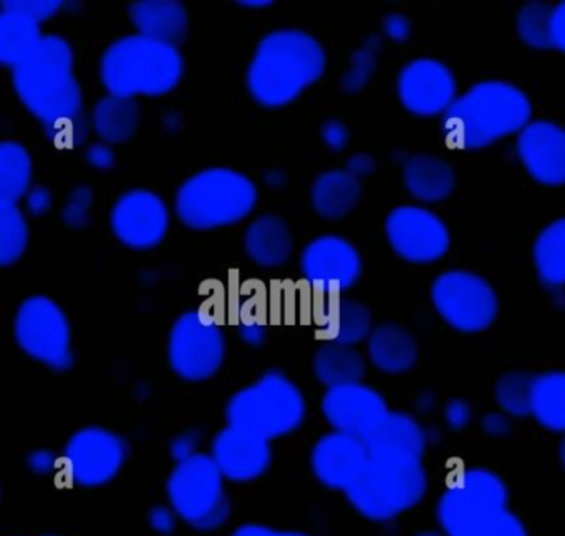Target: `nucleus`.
I'll list each match as a JSON object with an SVG mask.
<instances>
[{
	"instance_id": "nucleus-3",
	"label": "nucleus",
	"mask_w": 565,
	"mask_h": 536,
	"mask_svg": "<svg viewBox=\"0 0 565 536\" xmlns=\"http://www.w3.org/2000/svg\"><path fill=\"white\" fill-rule=\"evenodd\" d=\"M527 95L505 82H481L469 88L443 115V134L452 147L479 150L521 134L531 124Z\"/></svg>"
},
{
	"instance_id": "nucleus-42",
	"label": "nucleus",
	"mask_w": 565,
	"mask_h": 536,
	"mask_svg": "<svg viewBox=\"0 0 565 536\" xmlns=\"http://www.w3.org/2000/svg\"><path fill=\"white\" fill-rule=\"evenodd\" d=\"M471 416L469 403L465 402V400L455 399L446 406V422H448L451 429H462V427L468 425Z\"/></svg>"
},
{
	"instance_id": "nucleus-53",
	"label": "nucleus",
	"mask_w": 565,
	"mask_h": 536,
	"mask_svg": "<svg viewBox=\"0 0 565 536\" xmlns=\"http://www.w3.org/2000/svg\"><path fill=\"white\" fill-rule=\"evenodd\" d=\"M241 333H243L244 339L250 344H257L264 339V329L263 327L257 326V324H253V326H244Z\"/></svg>"
},
{
	"instance_id": "nucleus-39",
	"label": "nucleus",
	"mask_w": 565,
	"mask_h": 536,
	"mask_svg": "<svg viewBox=\"0 0 565 536\" xmlns=\"http://www.w3.org/2000/svg\"><path fill=\"white\" fill-rule=\"evenodd\" d=\"M373 71H375V54L369 49L356 52L353 55L352 71L343 77V88L349 92L360 91L369 82Z\"/></svg>"
},
{
	"instance_id": "nucleus-10",
	"label": "nucleus",
	"mask_w": 565,
	"mask_h": 536,
	"mask_svg": "<svg viewBox=\"0 0 565 536\" xmlns=\"http://www.w3.org/2000/svg\"><path fill=\"white\" fill-rule=\"evenodd\" d=\"M14 334L28 356L51 369H71L74 362L71 324L54 301L45 296L25 299L15 316Z\"/></svg>"
},
{
	"instance_id": "nucleus-34",
	"label": "nucleus",
	"mask_w": 565,
	"mask_h": 536,
	"mask_svg": "<svg viewBox=\"0 0 565 536\" xmlns=\"http://www.w3.org/2000/svg\"><path fill=\"white\" fill-rule=\"evenodd\" d=\"M32 180L29 151L15 141L0 145V203L18 204L28 195Z\"/></svg>"
},
{
	"instance_id": "nucleus-30",
	"label": "nucleus",
	"mask_w": 565,
	"mask_h": 536,
	"mask_svg": "<svg viewBox=\"0 0 565 536\" xmlns=\"http://www.w3.org/2000/svg\"><path fill=\"white\" fill-rule=\"evenodd\" d=\"M313 372L327 387L349 386L362 382L365 376V360L352 346L327 343L317 350Z\"/></svg>"
},
{
	"instance_id": "nucleus-36",
	"label": "nucleus",
	"mask_w": 565,
	"mask_h": 536,
	"mask_svg": "<svg viewBox=\"0 0 565 536\" xmlns=\"http://www.w3.org/2000/svg\"><path fill=\"white\" fill-rule=\"evenodd\" d=\"M534 379L535 376L527 372H509L498 380L495 400L502 412L509 417H524L531 413Z\"/></svg>"
},
{
	"instance_id": "nucleus-22",
	"label": "nucleus",
	"mask_w": 565,
	"mask_h": 536,
	"mask_svg": "<svg viewBox=\"0 0 565 536\" xmlns=\"http://www.w3.org/2000/svg\"><path fill=\"white\" fill-rule=\"evenodd\" d=\"M128 12L140 35L150 41L177 48L186 39V9L178 0H141Z\"/></svg>"
},
{
	"instance_id": "nucleus-14",
	"label": "nucleus",
	"mask_w": 565,
	"mask_h": 536,
	"mask_svg": "<svg viewBox=\"0 0 565 536\" xmlns=\"http://www.w3.org/2000/svg\"><path fill=\"white\" fill-rule=\"evenodd\" d=\"M385 230L393 251L409 263H435L451 243L446 224L425 208H396L386 218Z\"/></svg>"
},
{
	"instance_id": "nucleus-24",
	"label": "nucleus",
	"mask_w": 565,
	"mask_h": 536,
	"mask_svg": "<svg viewBox=\"0 0 565 536\" xmlns=\"http://www.w3.org/2000/svg\"><path fill=\"white\" fill-rule=\"evenodd\" d=\"M369 356L376 369L386 374H402L418 360L415 337L398 324H383L369 337Z\"/></svg>"
},
{
	"instance_id": "nucleus-27",
	"label": "nucleus",
	"mask_w": 565,
	"mask_h": 536,
	"mask_svg": "<svg viewBox=\"0 0 565 536\" xmlns=\"http://www.w3.org/2000/svg\"><path fill=\"white\" fill-rule=\"evenodd\" d=\"M360 195H362V185H360V178L352 171H327L313 183L312 204L320 217L337 220L355 208Z\"/></svg>"
},
{
	"instance_id": "nucleus-8",
	"label": "nucleus",
	"mask_w": 565,
	"mask_h": 536,
	"mask_svg": "<svg viewBox=\"0 0 565 536\" xmlns=\"http://www.w3.org/2000/svg\"><path fill=\"white\" fill-rule=\"evenodd\" d=\"M306 410L299 387L279 370H270L231 397L226 419L230 425L273 440L299 429Z\"/></svg>"
},
{
	"instance_id": "nucleus-56",
	"label": "nucleus",
	"mask_w": 565,
	"mask_h": 536,
	"mask_svg": "<svg viewBox=\"0 0 565 536\" xmlns=\"http://www.w3.org/2000/svg\"><path fill=\"white\" fill-rule=\"evenodd\" d=\"M415 536H446L443 532H422L418 533V535Z\"/></svg>"
},
{
	"instance_id": "nucleus-47",
	"label": "nucleus",
	"mask_w": 565,
	"mask_h": 536,
	"mask_svg": "<svg viewBox=\"0 0 565 536\" xmlns=\"http://www.w3.org/2000/svg\"><path fill=\"white\" fill-rule=\"evenodd\" d=\"M482 429L492 437H502L511 430L508 413L492 412L482 420Z\"/></svg>"
},
{
	"instance_id": "nucleus-23",
	"label": "nucleus",
	"mask_w": 565,
	"mask_h": 536,
	"mask_svg": "<svg viewBox=\"0 0 565 536\" xmlns=\"http://www.w3.org/2000/svg\"><path fill=\"white\" fill-rule=\"evenodd\" d=\"M369 453L406 456L422 460L426 449V435L413 417L402 412H388L382 422L363 437Z\"/></svg>"
},
{
	"instance_id": "nucleus-11",
	"label": "nucleus",
	"mask_w": 565,
	"mask_h": 536,
	"mask_svg": "<svg viewBox=\"0 0 565 536\" xmlns=\"http://www.w3.org/2000/svg\"><path fill=\"white\" fill-rule=\"evenodd\" d=\"M226 337L211 317L188 311L173 324L168 343L171 369L184 380L210 379L223 366Z\"/></svg>"
},
{
	"instance_id": "nucleus-18",
	"label": "nucleus",
	"mask_w": 565,
	"mask_h": 536,
	"mask_svg": "<svg viewBox=\"0 0 565 536\" xmlns=\"http://www.w3.org/2000/svg\"><path fill=\"white\" fill-rule=\"evenodd\" d=\"M322 412L337 432L365 437L390 412L379 390L356 382L330 387L322 399Z\"/></svg>"
},
{
	"instance_id": "nucleus-9",
	"label": "nucleus",
	"mask_w": 565,
	"mask_h": 536,
	"mask_svg": "<svg viewBox=\"0 0 565 536\" xmlns=\"http://www.w3.org/2000/svg\"><path fill=\"white\" fill-rule=\"evenodd\" d=\"M167 492L177 515L201 532L220 528L230 518L224 475L206 453H194L178 462L168 479Z\"/></svg>"
},
{
	"instance_id": "nucleus-13",
	"label": "nucleus",
	"mask_w": 565,
	"mask_h": 536,
	"mask_svg": "<svg viewBox=\"0 0 565 536\" xmlns=\"http://www.w3.org/2000/svg\"><path fill=\"white\" fill-rule=\"evenodd\" d=\"M128 445L118 433L102 427L78 430L65 445L64 463L72 482L100 486L120 473Z\"/></svg>"
},
{
	"instance_id": "nucleus-40",
	"label": "nucleus",
	"mask_w": 565,
	"mask_h": 536,
	"mask_svg": "<svg viewBox=\"0 0 565 536\" xmlns=\"http://www.w3.org/2000/svg\"><path fill=\"white\" fill-rule=\"evenodd\" d=\"M92 203V191L88 188H77L71 195L67 207L64 208V221L72 228H82L88 223V207Z\"/></svg>"
},
{
	"instance_id": "nucleus-54",
	"label": "nucleus",
	"mask_w": 565,
	"mask_h": 536,
	"mask_svg": "<svg viewBox=\"0 0 565 536\" xmlns=\"http://www.w3.org/2000/svg\"><path fill=\"white\" fill-rule=\"evenodd\" d=\"M558 456H561L562 465L565 466V437L562 439L561 446H558Z\"/></svg>"
},
{
	"instance_id": "nucleus-20",
	"label": "nucleus",
	"mask_w": 565,
	"mask_h": 536,
	"mask_svg": "<svg viewBox=\"0 0 565 536\" xmlns=\"http://www.w3.org/2000/svg\"><path fill=\"white\" fill-rule=\"evenodd\" d=\"M269 442L249 430L227 425L214 439L211 456L224 479L253 482L269 469L273 460Z\"/></svg>"
},
{
	"instance_id": "nucleus-49",
	"label": "nucleus",
	"mask_w": 565,
	"mask_h": 536,
	"mask_svg": "<svg viewBox=\"0 0 565 536\" xmlns=\"http://www.w3.org/2000/svg\"><path fill=\"white\" fill-rule=\"evenodd\" d=\"M28 462L35 473H49L55 466V455L49 450H38L29 456Z\"/></svg>"
},
{
	"instance_id": "nucleus-35",
	"label": "nucleus",
	"mask_w": 565,
	"mask_h": 536,
	"mask_svg": "<svg viewBox=\"0 0 565 536\" xmlns=\"http://www.w3.org/2000/svg\"><path fill=\"white\" fill-rule=\"evenodd\" d=\"M29 244V227L15 204L0 203V264L11 266L21 260Z\"/></svg>"
},
{
	"instance_id": "nucleus-16",
	"label": "nucleus",
	"mask_w": 565,
	"mask_h": 536,
	"mask_svg": "<svg viewBox=\"0 0 565 536\" xmlns=\"http://www.w3.org/2000/svg\"><path fill=\"white\" fill-rule=\"evenodd\" d=\"M170 214L167 204L147 190L125 193L111 211L115 237L134 250H150L167 237Z\"/></svg>"
},
{
	"instance_id": "nucleus-15",
	"label": "nucleus",
	"mask_w": 565,
	"mask_h": 536,
	"mask_svg": "<svg viewBox=\"0 0 565 536\" xmlns=\"http://www.w3.org/2000/svg\"><path fill=\"white\" fill-rule=\"evenodd\" d=\"M300 270L307 283L320 293L339 294L359 281L362 258L343 238L320 237L307 244Z\"/></svg>"
},
{
	"instance_id": "nucleus-17",
	"label": "nucleus",
	"mask_w": 565,
	"mask_h": 536,
	"mask_svg": "<svg viewBox=\"0 0 565 536\" xmlns=\"http://www.w3.org/2000/svg\"><path fill=\"white\" fill-rule=\"evenodd\" d=\"M398 97L403 107L418 117L445 115L458 98L455 75L441 62L416 59L399 74Z\"/></svg>"
},
{
	"instance_id": "nucleus-45",
	"label": "nucleus",
	"mask_w": 565,
	"mask_h": 536,
	"mask_svg": "<svg viewBox=\"0 0 565 536\" xmlns=\"http://www.w3.org/2000/svg\"><path fill=\"white\" fill-rule=\"evenodd\" d=\"M383 28H385L386 35L395 42L406 41L409 38V32H412L408 19L399 14L388 15Z\"/></svg>"
},
{
	"instance_id": "nucleus-21",
	"label": "nucleus",
	"mask_w": 565,
	"mask_h": 536,
	"mask_svg": "<svg viewBox=\"0 0 565 536\" xmlns=\"http://www.w3.org/2000/svg\"><path fill=\"white\" fill-rule=\"evenodd\" d=\"M518 155L532 178L547 187L565 185V130L551 122H531L519 134Z\"/></svg>"
},
{
	"instance_id": "nucleus-6",
	"label": "nucleus",
	"mask_w": 565,
	"mask_h": 536,
	"mask_svg": "<svg viewBox=\"0 0 565 536\" xmlns=\"http://www.w3.org/2000/svg\"><path fill=\"white\" fill-rule=\"evenodd\" d=\"M369 455L365 472L345 492L360 515L373 522H390L425 498L428 476L422 460L385 453Z\"/></svg>"
},
{
	"instance_id": "nucleus-12",
	"label": "nucleus",
	"mask_w": 565,
	"mask_h": 536,
	"mask_svg": "<svg viewBox=\"0 0 565 536\" xmlns=\"http://www.w3.org/2000/svg\"><path fill=\"white\" fill-rule=\"evenodd\" d=\"M439 316L459 333H481L498 317L499 303L488 281L468 271H448L433 284Z\"/></svg>"
},
{
	"instance_id": "nucleus-41",
	"label": "nucleus",
	"mask_w": 565,
	"mask_h": 536,
	"mask_svg": "<svg viewBox=\"0 0 565 536\" xmlns=\"http://www.w3.org/2000/svg\"><path fill=\"white\" fill-rule=\"evenodd\" d=\"M322 138L327 147L340 151L349 144V130H347L345 125L340 124V122L330 120L322 127Z\"/></svg>"
},
{
	"instance_id": "nucleus-50",
	"label": "nucleus",
	"mask_w": 565,
	"mask_h": 536,
	"mask_svg": "<svg viewBox=\"0 0 565 536\" xmlns=\"http://www.w3.org/2000/svg\"><path fill=\"white\" fill-rule=\"evenodd\" d=\"M28 201L32 214H42L51 208L52 197L45 188H35L29 193Z\"/></svg>"
},
{
	"instance_id": "nucleus-25",
	"label": "nucleus",
	"mask_w": 565,
	"mask_h": 536,
	"mask_svg": "<svg viewBox=\"0 0 565 536\" xmlns=\"http://www.w3.org/2000/svg\"><path fill=\"white\" fill-rule=\"evenodd\" d=\"M244 246L254 263L264 267H277L289 260L294 241L287 224L279 217L267 214L249 224Z\"/></svg>"
},
{
	"instance_id": "nucleus-32",
	"label": "nucleus",
	"mask_w": 565,
	"mask_h": 536,
	"mask_svg": "<svg viewBox=\"0 0 565 536\" xmlns=\"http://www.w3.org/2000/svg\"><path fill=\"white\" fill-rule=\"evenodd\" d=\"M531 416L545 429L565 433V372L535 377Z\"/></svg>"
},
{
	"instance_id": "nucleus-51",
	"label": "nucleus",
	"mask_w": 565,
	"mask_h": 536,
	"mask_svg": "<svg viewBox=\"0 0 565 536\" xmlns=\"http://www.w3.org/2000/svg\"><path fill=\"white\" fill-rule=\"evenodd\" d=\"M375 170V161L369 155H355L349 160V171H352L355 177H366Z\"/></svg>"
},
{
	"instance_id": "nucleus-55",
	"label": "nucleus",
	"mask_w": 565,
	"mask_h": 536,
	"mask_svg": "<svg viewBox=\"0 0 565 536\" xmlns=\"http://www.w3.org/2000/svg\"><path fill=\"white\" fill-rule=\"evenodd\" d=\"M241 6H249V8H263V6H270V2H241Z\"/></svg>"
},
{
	"instance_id": "nucleus-48",
	"label": "nucleus",
	"mask_w": 565,
	"mask_h": 536,
	"mask_svg": "<svg viewBox=\"0 0 565 536\" xmlns=\"http://www.w3.org/2000/svg\"><path fill=\"white\" fill-rule=\"evenodd\" d=\"M233 536H309L299 532H280L264 525H243L233 533Z\"/></svg>"
},
{
	"instance_id": "nucleus-29",
	"label": "nucleus",
	"mask_w": 565,
	"mask_h": 536,
	"mask_svg": "<svg viewBox=\"0 0 565 536\" xmlns=\"http://www.w3.org/2000/svg\"><path fill=\"white\" fill-rule=\"evenodd\" d=\"M322 326L330 343L355 346L373 333L370 311L359 301L337 299L322 314Z\"/></svg>"
},
{
	"instance_id": "nucleus-52",
	"label": "nucleus",
	"mask_w": 565,
	"mask_h": 536,
	"mask_svg": "<svg viewBox=\"0 0 565 536\" xmlns=\"http://www.w3.org/2000/svg\"><path fill=\"white\" fill-rule=\"evenodd\" d=\"M194 445H196V440L191 439L190 433L188 435L180 437V439L174 440L173 446H171V452L177 456L178 462L181 460L188 459V456L194 455Z\"/></svg>"
},
{
	"instance_id": "nucleus-5",
	"label": "nucleus",
	"mask_w": 565,
	"mask_h": 536,
	"mask_svg": "<svg viewBox=\"0 0 565 536\" xmlns=\"http://www.w3.org/2000/svg\"><path fill=\"white\" fill-rule=\"evenodd\" d=\"M184 61L178 48L130 35L115 42L102 59L105 88L115 97H160L180 84Z\"/></svg>"
},
{
	"instance_id": "nucleus-26",
	"label": "nucleus",
	"mask_w": 565,
	"mask_h": 536,
	"mask_svg": "<svg viewBox=\"0 0 565 536\" xmlns=\"http://www.w3.org/2000/svg\"><path fill=\"white\" fill-rule=\"evenodd\" d=\"M455 183V171L441 158L419 154L406 161L405 185L416 200L426 203L445 200Z\"/></svg>"
},
{
	"instance_id": "nucleus-38",
	"label": "nucleus",
	"mask_w": 565,
	"mask_h": 536,
	"mask_svg": "<svg viewBox=\"0 0 565 536\" xmlns=\"http://www.w3.org/2000/svg\"><path fill=\"white\" fill-rule=\"evenodd\" d=\"M62 6L64 4L58 0H12V2L4 0L2 11L22 12V14L29 15L41 24L52 15L57 14Z\"/></svg>"
},
{
	"instance_id": "nucleus-4",
	"label": "nucleus",
	"mask_w": 565,
	"mask_h": 536,
	"mask_svg": "<svg viewBox=\"0 0 565 536\" xmlns=\"http://www.w3.org/2000/svg\"><path fill=\"white\" fill-rule=\"evenodd\" d=\"M14 88L45 132L84 117L82 91L74 77V52L67 41L45 35L34 54L14 69Z\"/></svg>"
},
{
	"instance_id": "nucleus-43",
	"label": "nucleus",
	"mask_w": 565,
	"mask_h": 536,
	"mask_svg": "<svg viewBox=\"0 0 565 536\" xmlns=\"http://www.w3.org/2000/svg\"><path fill=\"white\" fill-rule=\"evenodd\" d=\"M177 512L173 508L157 506V508L150 512V525L153 526L154 532L168 535L177 526Z\"/></svg>"
},
{
	"instance_id": "nucleus-44",
	"label": "nucleus",
	"mask_w": 565,
	"mask_h": 536,
	"mask_svg": "<svg viewBox=\"0 0 565 536\" xmlns=\"http://www.w3.org/2000/svg\"><path fill=\"white\" fill-rule=\"evenodd\" d=\"M552 48L565 52V2L555 6L551 22Z\"/></svg>"
},
{
	"instance_id": "nucleus-7",
	"label": "nucleus",
	"mask_w": 565,
	"mask_h": 536,
	"mask_svg": "<svg viewBox=\"0 0 565 536\" xmlns=\"http://www.w3.org/2000/svg\"><path fill=\"white\" fill-rule=\"evenodd\" d=\"M257 190L244 175L211 168L181 185L178 218L193 230H213L243 221L256 207Z\"/></svg>"
},
{
	"instance_id": "nucleus-2",
	"label": "nucleus",
	"mask_w": 565,
	"mask_h": 536,
	"mask_svg": "<svg viewBox=\"0 0 565 536\" xmlns=\"http://www.w3.org/2000/svg\"><path fill=\"white\" fill-rule=\"evenodd\" d=\"M323 72L326 52L316 39L300 31H276L260 41L247 71V88L257 104L284 107Z\"/></svg>"
},
{
	"instance_id": "nucleus-31",
	"label": "nucleus",
	"mask_w": 565,
	"mask_h": 536,
	"mask_svg": "<svg viewBox=\"0 0 565 536\" xmlns=\"http://www.w3.org/2000/svg\"><path fill=\"white\" fill-rule=\"evenodd\" d=\"M140 124V107L135 98H102L94 111V128L107 144H124Z\"/></svg>"
},
{
	"instance_id": "nucleus-33",
	"label": "nucleus",
	"mask_w": 565,
	"mask_h": 536,
	"mask_svg": "<svg viewBox=\"0 0 565 536\" xmlns=\"http://www.w3.org/2000/svg\"><path fill=\"white\" fill-rule=\"evenodd\" d=\"M534 263L545 286L565 284V218L548 224L534 244Z\"/></svg>"
},
{
	"instance_id": "nucleus-46",
	"label": "nucleus",
	"mask_w": 565,
	"mask_h": 536,
	"mask_svg": "<svg viewBox=\"0 0 565 536\" xmlns=\"http://www.w3.org/2000/svg\"><path fill=\"white\" fill-rule=\"evenodd\" d=\"M87 160L92 167L100 168V170H107V168L114 167L115 155L108 145L97 144L94 147L88 148Z\"/></svg>"
},
{
	"instance_id": "nucleus-19",
	"label": "nucleus",
	"mask_w": 565,
	"mask_h": 536,
	"mask_svg": "<svg viewBox=\"0 0 565 536\" xmlns=\"http://www.w3.org/2000/svg\"><path fill=\"white\" fill-rule=\"evenodd\" d=\"M369 456L362 437L333 430L313 446L312 472L327 488L347 492L365 472Z\"/></svg>"
},
{
	"instance_id": "nucleus-1",
	"label": "nucleus",
	"mask_w": 565,
	"mask_h": 536,
	"mask_svg": "<svg viewBox=\"0 0 565 536\" xmlns=\"http://www.w3.org/2000/svg\"><path fill=\"white\" fill-rule=\"evenodd\" d=\"M439 528L446 536H529L509 508V490L498 473L468 469L452 476L439 496Z\"/></svg>"
},
{
	"instance_id": "nucleus-37",
	"label": "nucleus",
	"mask_w": 565,
	"mask_h": 536,
	"mask_svg": "<svg viewBox=\"0 0 565 536\" xmlns=\"http://www.w3.org/2000/svg\"><path fill=\"white\" fill-rule=\"evenodd\" d=\"M552 12H554V8L544 4V2H529V4L524 6L521 12H519V38H521L529 48H552Z\"/></svg>"
},
{
	"instance_id": "nucleus-28",
	"label": "nucleus",
	"mask_w": 565,
	"mask_h": 536,
	"mask_svg": "<svg viewBox=\"0 0 565 536\" xmlns=\"http://www.w3.org/2000/svg\"><path fill=\"white\" fill-rule=\"evenodd\" d=\"M42 39L41 24L29 15L15 11L0 14V62L12 71L34 54Z\"/></svg>"
}]
</instances>
